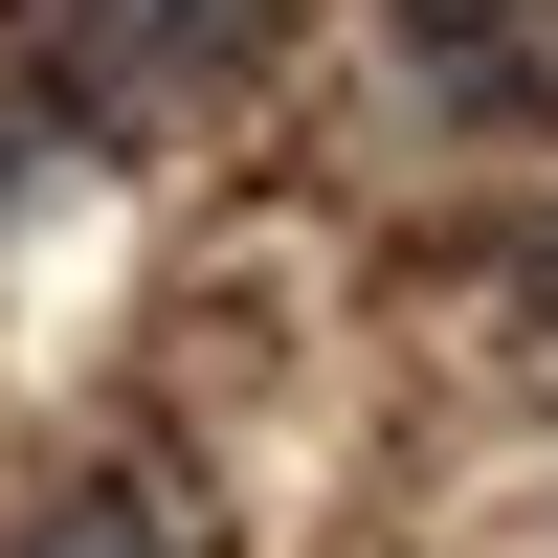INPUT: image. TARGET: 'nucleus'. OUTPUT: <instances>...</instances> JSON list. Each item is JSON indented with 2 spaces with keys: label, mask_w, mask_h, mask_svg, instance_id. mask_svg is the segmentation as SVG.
Masks as SVG:
<instances>
[{
  "label": "nucleus",
  "mask_w": 558,
  "mask_h": 558,
  "mask_svg": "<svg viewBox=\"0 0 558 558\" xmlns=\"http://www.w3.org/2000/svg\"><path fill=\"white\" fill-rule=\"evenodd\" d=\"M246 23H268V0H0V45H23V89H45L68 134L202 112V89L246 68Z\"/></svg>",
  "instance_id": "f257e3e1"
},
{
  "label": "nucleus",
  "mask_w": 558,
  "mask_h": 558,
  "mask_svg": "<svg viewBox=\"0 0 558 558\" xmlns=\"http://www.w3.org/2000/svg\"><path fill=\"white\" fill-rule=\"evenodd\" d=\"M23 558H179V536H157V514H134V492H68V514H45Z\"/></svg>",
  "instance_id": "f03ea898"
},
{
  "label": "nucleus",
  "mask_w": 558,
  "mask_h": 558,
  "mask_svg": "<svg viewBox=\"0 0 558 558\" xmlns=\"http://www.w3.org/2000/svg\"><path fill=\"white\" fill-rule=\"evenodd\" d=\"M0 202H23V134H0Z\"/></svg>",
  "instance_id": "7ed1b4c3"
}]
</instances>
